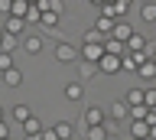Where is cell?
I'll return each instance as SVG.
<instances>
[{
  "mask_svg": "<svg viewBox=\"0 0 156 140\" xmlns=\"http://www.w3.org/2000/svg\"><path fill=\"white\" fill-rule=\"evenodd\" d=\"M98 72H104V75H117V72H124V65H120V56H114V52H104V56L98 59Z\"/></svg>",
  "mask_w": 156,
  "mask_h": 140,
  "instance_id": "cell-2",
  "label": "cell"
},
{
  "mask_svg": "<svg viewBox=\"0 0 156 140\" xmlns=\"http://www.w3.org/2000/svg\"><path fill=\"white\" fill-rule=\"evenodd\" d=\"M42 127H46V124H42V120L36 117V114H33V117H26V120H23V130H26V134H39V130H42Z\"/></svg>",
  "mask_w": 156,
  "mask_h": 140,
  "instance_id": "cell-22",
  "label": "cell"
},
{
  "mask_svg": "<svg viewBox=\"0 0 156 140\" xmlns=\"http://www.w3.org/2000/svg\"><path fill=\"white\" fill-rule=\"evenodd\" d=\"M42 13H55V16H65V3L62 0H39Z\"/></svg>",
  "mask_w": 156,
  "mask_h": 140,
  "instance_id": "cell-14",
  "label": "cell"
},
{
  "mask_svg": "<svg viewBox=\"0 0 156 140\" xmlns=\"http://www.w3.org/2000/svg\"><path fill=\"white\" fill-rule=\"evenodd\" d=\"M143 104H146V108H156V88H146V95H143Z\"/></svg>",
  "mask_w": 156,
  "mask_h": 140,
  "instance_id": "cell-32",
  "label": "cell"
},
{
  "mask_svg": "<svg viewBox=\"0 0 156 140\" xmlns=\"http://www.w3.org/2000/svg\"><path fill=\"white\" fill-rule=\"evenodd\" d=\"M0 81H3V69H0Z\"/></svg>",
  "mask_w": 156,
  "mask_h": 140,
  "instance_id": "cell-40",
  "label": "cell"
},
{
  "mask_svg": "<svg viewBox=\"0 0 156 140\" xmlns=\"http://www.w3.org/2000/svg\"><path fill=\"white\" fill-rule=\"evenodd\" d=\"M29 3H39V0H29Z\"/></svg>",
  "mask_w": 156,
  "mask_h": 140,
  "instance_id": "cell-43",
  "label": "cell"
},
{
  "mask_svg": "<svg viewBox=\"0 0 156 140\" xmlns=\"http://www.w3.org/2000/svg\"><path fill=\"white\" fill-rule=\"evenodd\" d=\"M7 137H10V127L3 124V120H0V140H7Z\"/></svg>",
  "mask_w": 156,
  "mask_h": 140,
  "instance_id": "cell-34",
  "label": "cell"
},
{
  "mask_svg": "<svg viewBox=\"0 0 156 140\" xmlns=\"http://www.w3.org/2000/svg\"><path fill=\"white\" fill-rule=\"evenodd\" d=\"M91 75H98V62H85L81 59V78H91Z\"/></svg>",
  "mask_w": 156,
  "mask_h": 140,
  "instance_id": "cell-26",
  "label": "cell"
},
{
  "mask_svg": "<svg viewBox=\"0 0 156 140\" xmlns=\"http://www.w3.org/2000/svg\"><path fill=\"white\" fill-rule=\"evenodd\" d=\"M130 137H150V120H146V117L130 120Z\"/></svg>",
  "mask_w": 156,
  "mask_h": 140,
  "instance_id": "cell-15",
  "label": "cell"
},
{
  "mask_svg": "<svg viewBox=\"0 0 156 140\" xmlns=\"http://www.w3.org/2000/svg\"><path fill=\"white\" fill-rule=\"evenodd\" d=\"M81 42H104V36H101L98 30H88L85 36H81Z\"/></svg>",
  "mask_w": 156,
  "mask_h": 140,
  "instance_id": "cell-30",
  "label": "cell"
},
{
  "mask_svg": "<svg viewBox=\"0 0 156 140\" xmlns=\"http://www.w3.org/2000/svg\"><path fill=\"white\" fill-rule=\"evenodd\" d=\"M140 3H150V0H140Z\"/></svg>",
  "mask_w": 156,
  "mask_h": 140,
  "instance_id": "cell-42",
  "label": "cell"
},
{
  "mask_svg": "<svg viewBox=\"0 0 156 140\" xmlns=\"http://www.w3.org/2000/svg\"><path fill=\"white\" fill-rule=\"evenodd\" d=\"M0 39H3V23H0Z\"/></svg>",
  "mask_w": 156,
  "mask_h": 140,
  "instance_id": "cell-39",
  "label": "cell"
},
{
  "mask_svg": "<svg viewBox=\"0 0 156 140\" xmlns=\"http://www.w3.org/2000/svg\"><path fill=\"white\" fill-rule=\"evenodd\" d=\"M146 111H150L146 104H133V108H130V117H127V120H140V117H146Z\"/></svg>",
  "mask_w": 156,
  "mask_h": 140,
  "instance_id": "cell-27",
  "label": "cell"
},
{
  "mask_svg": "<svg viewBox=\"0 0 156 140\" xmlns=\"http://www.w3.org/2000/svg\"><path fill=\"white\" fill-rule=\"evenodd\" d=\"M146 52H150V56H156V42H153V46H146Z\"/></svg>",
  "mask_w": 156,
  "mask_h": 140,
  "instance_id": "cell-36",
  "label": "cell"
},
{
  "mask_svg": "<svg viewBox=\"0 0 156 140\" xmlns=\"http://www.w3.org/2000/svg\"><path fill=\"white\" fill-rule=\"evenodd\" d=\"M114 23H117V16H111V13H98V20H94V30L101 33V36H111V30H114Z\"/></svg>",
  "mask_w": 156,
  "mask_h": 140,
  "instance_id": "cell-6",
  "label": "cell"
},
{
  "mask_svg": "<svg viewBox=\"0 0 156 140\" xmlns=\"http://www.w3.org/2000/svg\"><path fill=\"white\" fill-rule=\"evenodd\" d=\"M140 13H143L146 23H156V3H153V0H150V3H143V10H140Z\"/></svg>",
  "mask_w": 156,
  "mask_h": 140,
  "instance_id": "cell-25",
  "label": "cell"
},
{
  "mask_svg": "<svg viewBox=\"0 0 156 140\" xmlns=\"http://www.w3.org/2000/svg\"><path fill=\"white\" fill-rule=\"evenodd\" d=\"M16 46H20V36H13V33H7V30H3V39H0V49H3V52H13Z\"/></svg>",
  "mask_w": 156,
  "mask_h": 140,
  "instance_id": "cell-21",
  "label": "cell"
},
{
  "mask_svg": "<svg viewBox=\"0 0 156 140\" xmlns=\"http://www.w3.org/2000/svg\"><path fill=\"white\" fill-rule=\"evenodd\" d=\"M104 56V42H81V59L85 62H98Z\"/></svg>",
  "mask_w": 156,
  "mask_h": 140,
  "instance_id": "cell-5",
  "label": "cell"
},
{
  "mask_svg": "<svg viewBox=\"0 0 156 140\" xmlns=\"http://www.w3.org/2000/svg\"><path fill=\"white\" fill-rule=\"evenodd\" d=\"M10 7H13V0H0V16H7Z\"/></svg>",
  "mask_w": 156,
  "mask_h": 140,
  "instance_id": "cell-33",
  "label": "cell"
},
{
  "mask_svg": "<svg viewBox=\"0 0 156 140\" xmlns=\"http://www.w3.org/2000/svg\"><path fill=\"white\" fill-rule=\"evenodd\" d=\"M52 56H55V62H62V65H72V62H78L81 49H78L75 42H68V39H58L55 46H52Z\"/></svg>",
  "mask_w": 156,
  "mask_h": 140,
  "instance_id": "cell-1",
  "label": "cell"
},
{
  "mask_svg": "<svg viewBox=\"0 0 156 140\" xmlns=\"http://www.w3.org/2000/svg\"><path fill=\"white\" fill-rule=\"evenodd\" d=\"M39 140H62V137L55 134V124H52V127H42V130H39Z\"/></svg>",
  "mask_w": 156,
  "mask_h": 140,
  "instance_id": "cell-29",
  "label": "cell"
},
{
  "mask_svg": "<svg viewBox=\"0 0 156 140\" xmlns=\"http://www.w3.org/2000/svg\"><path fill=\"white\" fill-rule=\"evenodd\" d=\"M81 120H85V127H91V124H104V120H107V111L101 108V104H91V108H85Z\"/></svg>",
  "mask_w": 156,
  "mask_h": 140,
  "instance_id": "cell-4",
  "label": "cell"
},
{
  "mask_svg": "<svg viewBox=\"0 0 156 140\" xmlns=\"http://www.w3.org/2000/svg\"><path fill=\"white\" fill-rule=\"evenodd\" d=\"M107 117H114V120H127V117H130V104H127V101H114V104L107 108Z\"/></svg>",
  "mask_w": 156,
  "mask_h": 140,
  "instance_id": "cell-10",
  "label": "cell"
},
{
  "mask_svg": "<svg viewBox=\"0 0 156 140\" xmlns=\"http://www.w3.org/2000/svg\"><path fill=\"white\" fill-rule=\"evenodd\" d=\"M146 46H150V39H146V36H140V33H133V36L127 39V52H143Z\"/></svg>",
  "mask_w": 156,
  "mask_h": 140,
  "instance_id": "cell-16",
  "label": "cell"
},
{
  "mask_svg": "<svg viewBox=\"0 0 156 140\" xmlns=\"http://www.w3.org/2000/svg\"><path fill=\"white\" fill-rule=\"evenodd\" d=\"M20 46L29 52V56H39L42 52V36H36V33H29V36H23L20 39Z\"/></svg>",
  "mask_w": 156,
  "mask_h": 140,
  "instance_id": "cell-9",
  "label": "cell"
},
{
  "mask_svg": "<svg viewBox=\"0 0 156 140\" xmlns=\"http://www.w3.org/2000/svg\"><path fill=\"white\" fill-rule=\"evenodd\" d=\"M55 134L62 140H72L75 137V124H72V120H55Z\"/></svg>",
  "mask_w": 156,
  "mask_h": 140,
  "instance_id": "cell-17",
  "label": "cell"
},
{
  "mask_svg": "<svg viewBox=\"0 0 156 140\" xmlns=\"http://www.w3.org/2000/svg\"><path fill=\"white\" fill-rule=\"evenodd\" d=\"M10 114H13V117L23 124L26 117H33V108H29V104H13V108H10Z\"/></svg>",
  "mask_w": 156,
  "mask_h": 140,
  "instance_id": "cell-20",
  "label": "cell"
},
{
  "mask_svg": "<svg viewBox=\"0 0 156 140\" xmlns=\"http://www.w3.org/2000/svg\"><path fill=\"white\" fill-rule=\"evenodd\" d=\"M26 23H42V7H39V3H29V10H26Z\"/></svg>",
  "mask_w": 156,
  "mask_h": 140,
  "instance_id": "cell-23",
  "label": "cell"
},
{
  "mask_svg": "<svg viewBox=\"0 0 156 140\" xmlns=\"http://www.w3.org/2000/svg\"><path fill=\"white\" fill-rule=\"evenodd\" d=\"M3 85H7V88H20V85H23V69H16V65L7 69L3 72Z\"/></svg>",
  "mask_w": 156,
  "mask_h": 140,
  "instance_id": "cell-11",
  "label": "cell"
},
{
  "mask_svg": "<svg viewBox=\"0 0 156 140\" xmlns=\"http://www.w3.org/2000/svg\"><path fill=\"white\" fill-rule=\"evenodd\" d=\"M7 140H10V137H7Z\"/></svg>",
  "mask_w": 156,
  "mask_h": 140,
  "instance_id": "cell-44",
  "label": "cell"
},
{
  "mask_svg": "<svg viewBox=\"0 0 156 140\" xmlns=\"http://www.w3.org/2000/svg\"><path fill=\"white\" fill-rule=\"evenodd\" d=\"M0 23H3V30L13 33V36H23V33H26V20H23V16H13V13H7V16H0Z\"/></svg>",
  "mask_w": 156,
  "mask_h": 140,
  "instance_id": "cell-3",
  "label": "cell"
},
{
  "mask_svg": "<svg viewBox=\"0 0 156 140\" xmlns=\"http://www.w3.org/2000/svg\"><path fill=\"white\" fill-rule=\"evenodd\" d=\"M0 120H3V108H0Z\"/></svg>",
  "mask_w": 156,
  "mask_h": 140,
  "instance_id": "cell-41",
  "label": "cell"
},
{
  "mask_svg": "<svg viewBox=\"0 0 156 140\" xmlns=\"http://www.w3.org/2000/svg\"><path fill=\"white\" fill-rule=\"evenodd\" d=\"M62 95H65V101H72V104H78V101L85 98V85H81V81H68L65 88H62Z\"/></svg>",
  "mask_w": 156,
  "mask_h": 140,
  "instance_id": "cell-7",
  "label": "cell"
},
{
  "mask_svg": "<svg viewBox=\"0 0 156 140\" xmlns=\"http://www.w3.org/2000/svg\"><path fill=\"white\" fill-rule=\"evenodd\" d=\"M143 95H146V88H127L124 91V101L133 108V104H143Z\"/></svg>",
  "mask_w": 156,
  "mask_h": 140,
  "instance_id": "cell-18",
  "label": "cell"
},
{
  "mask_svg": "<svg viewBox=\"0 0 156 140\" xmlns=\"http://www.w3.org/2000/svg\"><path fill=\"white\" fill-rule=\"evenodd\" d=\"M26 10H29V0H13V7H10V13L23 16V20H26Z\"/></svg>",
  "mask_w": 156,
  "mask_h": 140,
  "instance_id": "cell-24",
  "label": "cell"
},
{
  "mask_svg": "<svg viewBox=\"0 0 156 140\" xmlns=\"http://www.w3.org/2000/svg\"><path fill=\"white\" fill-rule=\"evenodd\" d=\"M85 137L88 140H111V130L104 124H91V127H85Z\"/></svg>",
  "mask_w": 156,
  "mask_h": 140,
  "instance_id": "cell-12",
  "label": "cell"
},
{
  "mask_svg": "<svg viewBox=\"0 0 156 140\" xmlns=\"http://www.w3.org/2000/svg\"><path fill=\"white\" fill-rule=\"evenodd\" d=\"M0 69H3V72L13 69V56H10V52H3V49H0Z\"/></svg>",
  "mask_w": 156,
  "mask_h": 140,
  "instance_id": "cell-31",
  "label": "cell"
},
{
  "mask_svg": "<svg viewBox=\"0 0 156 140\" xmlns=\"http://www.w3.org/2000/svg\"><path fill=\"white\" fill-rule=\"evenodd\" d=\"M136 75H140L143 81H153V78H156V59H153V56H150V59H146L143 65L136 69Z\"/></svg>",
  "mask_w": 156,
  "mask_h": 140,
  "instance_id": "cell-13",
  "label": "cell"
},
{
  "mask_svg": "<svg viewBox=\"0 0 156 140\" xmlns=\"http://www.w3.org/2000/svg\"><path fill=\"white\" fill-rule=\"evenodd\" d=\"M130 140H150V137H130Z\"/></svg>",
  "mask_w": 156,
  "mask_h": 140,
  "instance_id": "cell-38",
  "label": "cell"
},
{
  "mask_svg": "<svg viewBox=\"0 0 156 140\" xmlns=\"http://www.w3.org/2000/svg\"><path fill=\"white\" fill-rule=\"evenodd\" d=\"M58 20H62V16H55V13H42V26H46V30H55Z\"/></svg>",
  "mask_w": 156,
  "mask_h": 140,
  "instance_id": "cell-28",
  "label": "cell"
},
{
  "mask_svg": "<svg viewBox=\"0 0 156 140\" xmlns=\"http://www.w3.org/2000/svg\"><path fill=\"white\" fill-rule=\"evenodd\" d=\"M88 3H94V7H101V3H104V0H88Z\"/></svg>",
  "mask_w": 156,
  "mask_h": 140,
  "instance_id": "cell-37",
  "label": "cell"
},
{
  "mask_svg": "<svg viewBox=\"0 0 156 140\" xmlns=\"http://www.w3.org/2000/svg\"><path fill=\"white\" fill-rule=\"evenodd\" d=\"M104 52H114V56H124L127 46L120 39H114V36H104Z\"/></svg>",
  "mask_w": 156,
  "mask_h": 140,
  "instance_id": "cell-19",
  "label": "cell"
},
{
  "mask_svg": "<svg viewBox=\"0 0 156 140\" xmlns=\"http://www.w3.org/2000/svg\"><path fill=\"white\" fill-rule=\"evenodd\" d=\"M133 33H136V30H133L127 20H117V23H114V30H111V36H114V39H120V42L127 46V39H130Z\"/></svg>",
  "mask_w": 156,
  "mask_h": 140,
  "instance_id": "cell-8",
  "label": "cell"
},
{
  "mask_svg": "<svg viewBox=\"0 0 156 140\" xmlns=\"http://www.w3.org/2000/svg\"><path fill=\"white\" fill-rule=\"evenodd\" d=\"M150 140H156V120L150 124Z\"/></svg>",
  "mask_w": 156,
  "mask_h": 140,
  "instance_id": "cell-35",
  "label": "cell"
}]
</instances>
